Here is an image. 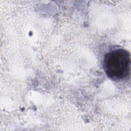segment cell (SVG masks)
Returning a JSON list of instances; mask_svg holds the SVG:
<instances>
[{"label":"cell","mask_w":131,"mask_h":131,"mask_svg":"<svg viewBox=\"0 0 131 131\" xmlns=\"http://www.w3.org/2000/svg\"><path fill=\"white\" fill-rule=\"evenodd\" d=\"M103 64L108 78L115 81L122 80L130 73V54L122 48L111 50L105 55Z\"/></svg>","instance_id":"1"}]
</instances>
